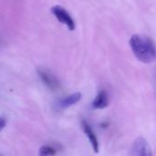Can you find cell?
<instances>
[{"label": "cell", "mask_w": 156, "mask_h": 156, "mask_svg": "<svg viewBox=\"0 0 156 156\" xmlns=\"http://www.w3.org/2000/svg\"><path fill=\"white\" fill-rule=\"evenodd\" d=\"M81 99V94L80 92H76V93H73L60 101H58L57 106L58 109H66V108H69L76 103H78Z\"/></svg>", "instance_id": "cell-6"}, {"label": "cell", "mask_w": 156, "mask_h": 156, "mask_svg": "<svg viewBox=\"0 0 156 156\" xmlns=\"http://www.w3.org/2000/svg\"><path fill=\"white\" fill-rule=\"evenodd\" d=\"M39 154L43 156L54 155L56 154V150L49 145H44L39 149Z\"/></svg>", "instance_id": "cell-8"}, {"label": "cell", "mask_w": 156, "mask_h": 156, "mask_svg": "<svg viewBox=\"0 0 156 156\" xmlns=\"http://www.w3.org/2000/svg\"><path fill=\"white\" fill-rule=\"evenodd\" d=\"M81 125H82V129H83L85 134L87 135L90 143L91 144V146H92L94 152L98 153L99 152V142H98V139H97L96 134L94 133L92 128L90 126V124L86 121H82Z\"/></svg>", "instance_id": "cell-5"}, {"label": "cell", "mask_w": 156, "mask_h": 156, "mask_svg": "<svg viewBox=\"0 0 156 156\" xmlns=\"http://www.w3.org/2000/svg\"><path fill=\"white\" fill-rule=\"evenodd\" d=\"M37 74L41 79L42 82L51 90H57L60 88V83L58 80L48 70L44 69H39L37 70Z\"/></svg>", "instance_id": "cell-3"}, {"label": "cell", "mask_w": 156, "mask_h": 156, "mask_svg": "<svg viewBox=\"0 0 156 156\" xmlns=\"http://www.w3.org/2000/svg\"><path fill=\"white\" fill-rule=\"evenodd\" d=\"M5 124H6V120L4 117H0V132L5 128Z\"/></svg>", "instance_id": "cell-9"}, {"label": "cell", "mask_w": 156, "mask_h": 156, "mask_svg": "<svg viewBox=\"0 0 156 156\" xmlns=\"http://www.w3.org/2000/svg\"><path fill=\"white\" fill-rule=\"evenodd\" d=\"M52 14L56 16V18L62 24H64L69 30L73 31L75 29V22L69 13L60 5H54L51 7Z\"/></svg>", "instance_id": "cell-2"}, {"label": "cell", "mask_w": 156, "mask_h": 156, "mask_svg": "<svg viewBox=\"0 0 156 156\" xmlns=\"http://www.w3.org/2000/svg\"><path fill=\"white\" fill-rule=\"evenodd\" d=\"M130 47L134 56L143 63H152L156 59V47L151 38L135 34L130 39Z\"/></svg>", "instance_id": "cell-1"}, {"label": "cell", "mask_w": 156, "mask_h": 156, "mask_svg": "<svg viewBox=\"0 0 156 156\" xmlns=\"http://www.w3.org/2000/svg\"><path fill=\"white\" fill-rule=\"evenodd\" d=\"M131 154L136 156L152 155L151 148H150V145L147 143V141L143 137L137 138L133 144Z\"/></svg>", "instance_id": "cell-4"}, {"label": "cell", "mask_w": 156, "mask_h": 156, "mask_svg": "<svg viewBox=\"0 0 156 156\" xmlns=\"http://www.w3.org/2000/svg\"><path fill=\"white\" fill-rule=\"evenodd\" d=\"M109 104V98L108 94L105 90H101L97 96L95 97L94 101H92L91 107L93 109H104Z\"/></svg>", "instance_id": "cell-7"}]
</instances>
